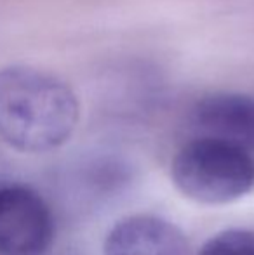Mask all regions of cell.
Instances as JSON below:
<instances>
[{"instance_id": "obj_1", "label": "cell", "mask_w": 254, "mask_h": 255, "mask_svg": "<svg viewBox=\"0 0 254 255\" xmlns=\"http://www.w3.org/2000/svg\"><path fill=\"white\" fill-rule=\"evenodd\" d=\"M80 117L75 92L47 71L31 66L0 70V137L26 153L59 148Z\"/></svg>"}, {"instance_id": "obj_2", "label": "cell", "mask_w": 254, "mask_h": 255, "mask_svg": "<svg viewBox=\"0 0 254 255\" xmlns=\"http://www.w3.org/2000/svg\"><path fill=\"white\" fill-rule=\"evenodd\" d=\"M173 181L199 203H228L254 186L253 153L211 137L195 135L173 161Z\"/></svg>"}, {"instance_id": "obj_3", "label": "cell", "mask_w": 254, "mask_h": 255, "mask_svg": "<svg viewBox=\"0 0 254 255\" xmlns=\"http://www.w3.org/2000/svg\"><path fill=\"white\" fill-rule=\"evenodd\" d=\"M52 235L51 208L33 188L0 186V255H42Z\"/></svg>"}, {"instance_id": "obj_4", "label": "cell", "mask_w": 254, "mask_h": 255, "mask_svg": "<svg viewBox=\"0 0 254 255\" xmlns=\"http://www.w3.org/2000/svg\"><path fill=\"white\" fill-rule=\"evenodd\" d=\"M193 127L200 137H211L254 151V98L235 92H214L193 110Z\"/></svg>"}, {"instance_id": "obj_5", "label": "cell", "mask_w": 254, "mask_h": 255, "mask_svg": "<svg viewBox=\"0 0 254 255\" xmlns=\"http://www.w3.org/2000/svg\"><path fill=\"white\" fill-rule=\"evenodd\" d=\"M188 240L173 222L155 215H131L105 240V255H188Z\"/></svg>"}, {"instance_id": "obj_6", "label": "cell", "mask_w": 254, "mask_h": 255, "mask_svg": "<svg viewBox=\"0 0 254 255\" xmlns=\"http://www.w3.org/2000/svg\"><path fill=\"white\" fill-rule=\"evenodd\" d=\"M199 255H254V231L227 229L204 243Z\"/></svg>"}]
</instances>
